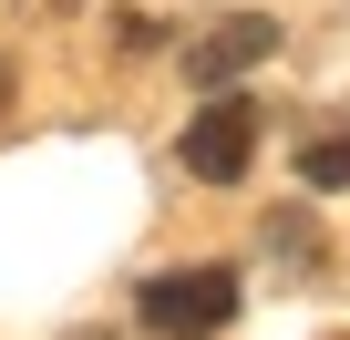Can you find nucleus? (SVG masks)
<instances>
[{
    "instance_id": "f257e3e1",
    "label": "nucleus",
    "mask_w": 350,
    "mask_h": 340,
    "mask_svg": "<svg viewBox=\"0 0 350 340\" xmlns=\"http://www.w3.org/2000/svg\"><path fill=\"white\" fill-rule=\"evenodd\" d=\"M134 309L154 340H217L237 319V268H165V278H144Z\"/></svg>"
},
{
    "instance_id": "f03ea898",
    "label": "nucleus",
    "mask_w": 350,
    "mask_h": 340,
    "mask_svg": "<svg viewBox=\"0 0 350 340\" xmlns=\"http://www.w3.org/2000/svg\"><path fill=\"white\" fill-rule=\"evenodd\" d=\"M247 165H258V103H247V93H206V114L186 124V176L237 186Z\"/></svg>"
},
{
    "instance_id": "7ed1b4c3",
    "label": "nucleus",
    "mask_w": 350,
    "mask_h": 340,
    "mask_svg": "<svg viewBox=\"0 0 350 340\" xmlns=\"http://www.w3.org/2000/svg\"><path fill=\"white\" fill-rule=\"evenodd\" d=\"M268 52H278V21H268V11H237V21H217L206 42H186V83H196V93H227V83L258 73Z\"/></svg>"
},
{
    "instance_id": "20e7f679",
    "label": "nucleus",
    "mask_w": 350,
    "mask_h": 340,
    "mask_svg": "<svg viewBox=\"0 0 350 340\" xmlns=\"http://www.w3.org/2000/svg\"><path fill=\"white\" fill-rule=\"evenodd\" d=\"M299 186H319V196H329V186H350V124L299 144Z\"/></svg>"
},
{
    "instance_id": "39448f33",
    "label": "nucleus",
    "mask_w": 350,
    "mask_h": 340,
    "mask_svg": "<svg viewBox=\"0 0 350 340\" xmlns=\"http://www.w3.org/2000/svg\"><path fill=\"white\" fill-rule=\"evenodd\" d=\"M0 93H11V73H0Z\"/></svg>"
}]
</instances>
